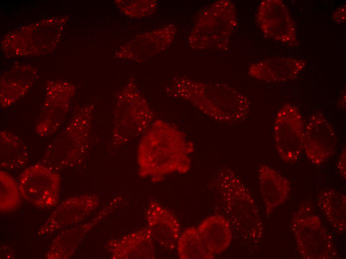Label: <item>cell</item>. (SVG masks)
Wrapping results in <instances>:
<instances>
[{
  "instance_id": "27",
  "label": "cell",
  "mask_w": 346,
  "mask_h": 259,
  "mask_svg": "<svg viewBox=\"0 0 346 259\" xmlns=\"http://www.w3.org/2000/svg\"><path fill=\"white\" fill-rule=\"evenodd\" d=\"M115 3L122 14L133 18L152 16L158 8V2L155 0H116Z\"/></svg>"
},
{
  "instance_id": "12",
  "label": "cell",
  "mask_w": 346,
  "mask_h": 259,
  "mask_svg": "<svg viewBox=\"0 0 346 259\" xmlns=\"http://www.w3.org/2000/svg\"><path fill=\"white\" fill-rule=\"evenodd\" d=\"M177 32V26L170 23L137 35L122 45L115 57L136 63L144 62L169 48Z\"/></svg>"
},
{
  "instance_id": "6",
  "label": "cell",
  "mask_w": 346,
  "mask_h": 259,
  "mask_svg": "<svg viewBox=\"0 0 346 259\" xmlns=\"http://www.w3.org/2000/svg\"><path fill=\"white\" fill-rule=\"evenodd\" d=\"M112 142L120 146L142 135L154 121V113L134 79H130L116 98Z\"/></svg>"
},
{
  "instance_id": "18",
  "label": "cell",
  "mask_w": 346,
  "mask_h": 259,
  "mask_svg": "<svg viewBox=\"0 0 346 259\" xmlns=\"http://www.w3.org/2000/svg\"><path fill=\"white\" fill-rule=\"evenodd\" d=\"M149 230L154 241L168 250L176 246L180 225L175 216L155 201L150 202L146 212Z\"/></svg>"
},
{
  "instance_id": "7",
  "label": "cell",
  "mask_w": 346,
  "mask_h": 259,
  "mask_svg": "<svg viewBox=\"0 0 346 259\" xmlns=\"http://www.w3.org/2000/svg\"><path fill=\"white\" fill-rule=\"evenodd\" d=\"M68 19L66 15L52 17L16 29L2 39V51L11 57L49 53L58 43Z\"/></svg>"
},
{
  "instance_id": "21",
  "label": "cell",
  "mask_w": 346,
  "mask_h": 259,
  "mask_svg": "<svg viewBox=\"0 0 346 259\" xmlns=\"http://www.w3.org/2000/svg\"><path fill=\"white\" fill-rule=\"evenodd\" d=\"M259 185L267 216L284 203L290 191L289 181L273 168L261 164L258 169Z\"/></svg>"
},
{
  "instance_id": "29",
  "label": "cell",
  "mask_w": 346,
  "mask_h": 259,
  "mask_svg": "<svg viewBox=\"0 0 346 259\" xmlns=\"http://www.w3.org/2000/svg\"><path fill=\"white\" fill-rule=\"evenodd\" d=\"M346 4H343L337 8L333 13L332 17L334 21L338 24H343L346 22Z\"/></svg>"
},
{
  "instance_id": "2",
  "label": "cell",
  "mask_w": 346,
  "mask_h": 259,
  "mask_svg": "<svg viewBox=\"0 0 346 259\" xmlns=\"http://www.w3.org/2000/svg\"><path fill=\"white\" fill-rule=\"evenodd\" d=\"M166 92L171 97L188 102L204 115L222 124L242 122L250 112L248 98L223 83L175 76L169 82Z\"/></svg>"
},
{
  "instance_id": "20",
  "label": "cell",
  "mask_w": 346,
  "mask_h": 259,
  "mask_svg": "<svg viewBox=\"0 0 346 259\" xmlns=\"http://www.w3.org/2000/svg\"><path fill=\"white\" fill-rule=\"evenodd\" d=\"M36 69L30 65H18L3 72L0 77V103L8 107L23 97L38 77Z\"/></svg>"
},
{
  "instance_id": "19",
  "label": "cell",
  "mask_w": 346,
  "mask_h": 259,
  "mask_svg": "<svg viewBox=\"0 0 346 259\" xmlns=\"http://www.w3.org/2000/svg\"><path fill=\"white\" fill-rule=\"evenodd\" d=\"M105 248L113 259H154V240L148 228L109 240Z\"/></svg>"
},
{
  "instance_id": "9",
  "label": "cell",
  "mask_w": 346,
  "mask_h": 259,
  "mask_svg": "<svg viewBox=\"0 0 346 259\" xmlns=\"http://www.w3.org/2000/svg\"><path fill=\"white\" fill-rule=\"evenodd\" d=\"M76 88L64 80L47 82L44 102L36 121L34 130L39 136H50L57 131L64 123Z\"/></svg>"
},
{
  "instance_id": "14",
  "label": "cell",
  "mask_w": 346,
  "mask_h": 259,
  "mask_svg": "<svg viewBox=\"0 0 346 259\" xmlns=\"http://www.w3.org/2000/svg\"><path fill=\"white\" fill-rule=\"evenodd\" d=\"M337 136L328 120L320 112L312 115L305 128L303 150L313 164L320 165L335 153Z\"/></svg>"
},
{
  "instance_id": "11",
  "label": "cell",
  "mask_w": 346,
  "mask_h": 259,
  "mask_svg": "<svg viewBox=\"0 0 346 259\" xmlns=\"http://www.w3.org/2000/svg\"><path fill=\"white\" fill-rule=\"evenodd\" d=\"M304 121L298 109L289 103L277 112L273 127L274 140L277 152L286 163L296 162L303 150Z\"/></svg>"
},
{
  "instance_id": "26",
  "label": "cell",
  "mask_w": 346,
  "mask_h": 259,
  "mask_svg": "<svg viewBox=\"0 0 346 259\" xmlns=\"http://www.w3.org/2000/svg\"><path fill=\"white\" fill-rule=\"evenodd\" d=\"M21 203L18 185L6 172L0 171V210L1 212L13 211Z\"/></svg>"
},
{
  "instance_id": "3",
  "label": "cell",
  "mask_w": 346,
  "mask_h": 259,
  "mask_svg": "<svg viewBox=\"0 0 346 259\" xmlns=\"http://www.w3.org/2000/svg\"><path fill=\"white\" fill-rule=\"evenodd\" d=\"M214 181L228 220L234 230L245 241L259 244L264 236V226L248 187L226 166L218 170Z\"/></svg>"
},
{
  "instance_id": "25",
  "label": "cell",
  "mask_w": 346,
  "mask_h": 259,
  "mask_svg": "<svg viewBox=\"0 0 346 259\" xmlns=\"http://www.w3.org/2000/svg\"><path fill=\"white\" fill-rule=\"evenodd\" d=\"M176 246L180 259H212L215 257L207 250L195 227H189L183 231Z\"/></svg>"
},
{
  "instance_id": "24",
  "label": "cell",
  "mask_w": 346,
  "mask_h": 259,
  "mask_svg": "<svg viewBox=\"0 0 346 259\" xmlns=\"http://www.w3.org/2000/svg\"><path fill=\"white\" fill-rule=\"evenodd\" d=\"M318 205L332 227L339 233L346 230V196L334 189L322 191L318 197Z\"/></svg>"
},
{
  "instance_id": "5",
  "label": "cell",
  "mask_w": 346,
  "mask_h": 259,
  "mask_svg": "<svg viewBox=\"0 0 346 259\" xmlns=\"http://www.w3.org/2000/svg\"><path fill=\"white\" fill-rule=\"evenodd\" d=\"M237 23L236 9L233 2L215 1L199 15L188 36V46L194 50L226 51Z\"/></svg>"
},
{
  "instance_id": "13",
  "label": "cell",
  "mask_w": 346,
  "mask_h": 259,
  "mask_svg": "<svg viewBox=\"0 0 346 259\" xmlns=\"http://www.w3.org/2000/svg\"><path fill=\"white\" fill-rule=\"evenodd\" d=\"M256 20L263 34L291 46L298 43L294 21L281 0H263L256 13Z\"/></svg>"
},
{
  "instance_id": "17",
  "label": "cell",
  "mask_w": 346,
  "mask_h": 259,
  "mask_svg": "<svg viewBox=\"0 0 346 259\" xmlns=\"http://www.w3.org/2000/svg\"><path fill=\"white\" fill-rule=\"evenodd\" d=\"M306 64L304 60L294 57L270 58L251 64L248 75L266 82H285L296 78Z\"/></svg>"
},
{
  "instance_id": "15",
  "label": "cell",
  "mask_w": 346,
  "mask_h": 259,
  "mask_svg": "<svg viewBox=\"0 0 346 259\" xmlns=\"http://www.w3.org/2000/svg\"><path fill=\"white\" fill-rule=\"evenodd\" d=\"M99 203L98 197L94 194L76 196L65 199L39 228L37 235H50L53 232L79 223L94 211Z\"/></svg>"
},
{
  "instance_id": "22",
  "label": "cell",
  "mask_w": 346,
  "mask_h": 259,
  "mask_svg": "<svg viewBox=\"0 0 346 259\" xmlns=\"http://www.w3.org/2000/svg\"><path fill=\"white\" fill-rule=\"evenodd\" d=\"M197 229L205 247L214 255L224 252L231 243V225L223 216L216 215L206 218Z\"/></svg>"
},
{
  "instance_id": "4",
  "label": "cell",
  "mask_w": 346,
  "mask_h": 259,
  "mask_svg": "<svg viewBox=\"0 0 346 259\" xmlns=\"http://www.w3.org/2000/svg\"><path fill=\"white\" fill-rule=\"evenodd\" d=\"M93 111L91 105L75 110L66 126L48 144L42 163L58 171L83 161L88 149Z\"/></svg>"
},
{
  "instance_id": "23",
  "label": "cell",
  "mask_w": 346,
  "mask_h": 259,
  "mask_svg": "<svg viewBox=\"0 0 346 259\" xmlns=\"http://www.w3.org/2000/svg\"><path fill=\"white\" fill-rule=\"evenodd\" d=\"M29 159L28 147L24 142L13 132L0 131V166L6 169H19L26 165Z\"/></svg>"
},
{
  "instance_id": "28",
  "label": "cell",
  "mask_w": 346,
  "mask_h": 259,
  "mask_svg": "<svg viewBox=\"0 0 346 259\" xmlns=\"http://www.w3.org/2000/svg\"><path fill=\"white\" fill-rule=\"evenodd\" d=\"M346 146L343 148L337 163L338 170L341 176L346 179Z\"/></svg>"
},
{
  "instance_id": "8",
  "label": "cell",
  "mask_w": 346,
  "mask_h": 259,
  "mask_svg": "<svg viewBox=\"0 0 346 259\" xmlns=\"http://www.w3.org/2000/svg\"><path fill=\"white\" fill-rule=\"evenodd\" d=\"M290 227L297 250L302 258H340L333 237L315 214L310 203L301 204L293 215Z\"/></svg>"
},
{
  "instance_id": "16",
  "label": "cell",
  "mask_w": 346,
  "mask_h": 259,
  "mask_svg": "<svg viewBox=\"0 0 346 259\" xmlns=\"http://www.w3.org/2000/svg\"><path fill=\"white\" fill-rule=\"evenodd\" d=\"M122 201L121 197H117L103 207L88 222L63 231L53 240L45 258L48 259H69L85 235L105 217L113 212Z\"/></svg>"
},
{
  "instance_id": "1",
  "label": "cell",
  "mask_w": 346,
  "mask_h": 259,
  "mask_svg": "<svg viewBox=\"0 0 346 259\" xmlns=\"http://www.w3.org/2000/svg\"><path fill=\"white\" fill-rule=\"evenodd\" d=\"M193 143L173 125L156 120L142 135L138 151L139 174L153 182L162 181L174 172L183 174L190 168Z\"/></svg>"
},
{
  "instance_id": "10",
  "label": "cell",
  "mask_w": 346,
  "mask_h": 259,
  "mask_svg": "<svg viewBox=\"0 0 346 259\" xmlns=\"http://www.w3.org/2000/svg\"><path fill=\"white\" fill-rule=\"evenodd\" d=\"M60 176L57 171L36 163L21 173L18 186L22 197L39 208H50L59 201Z\"/></svg>"
}]
</instances>
